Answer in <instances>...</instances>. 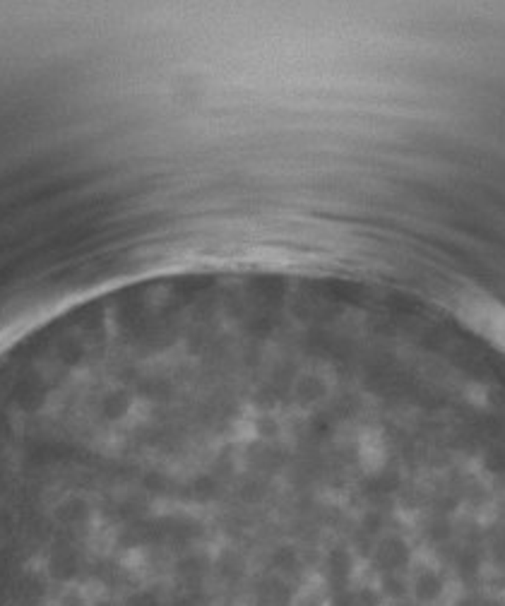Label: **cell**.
Wrapping results in <instances>:
<instances>
[{
    "instance_id": "cell-1",
    "label": "cell",
    "mask_w": 505,
    "mask_h": 606,
    "mask_svg": "<svg viewBox=\"0 0 505 606\" xmlns=\"http://www.w3.org/2000/svg\"><path fill=\"white\" fill-rule=\"evenodd\" d=\"M407 559H409V556H407L404 544H399L397 539H387L385 544H380L378 554H375V563H378L382 571H387V573L402 568L407 563Z\"/></svg>"
},
{
    "instance_id": "cell-2",
    "label": "cell",
    "mask_w": 505,
    "mask_h": 606,
    "mask_svg": "<svg viewBox=\"0 0 505 606\" xmlns=\"http://www.w3.org/2000/svg\"><path fill=\"white\" fill-rule=\"evenodd\" d=\"M414 595H416L421 602H433V599L441 595V583L433 573H419L416 580H414Z\"/></svg>"
},
{
    "instance_id": "cell-3",
    "label": "cell",
    "mask_w": 505,
    "mask_h": 606,
    "mask_svg": "<svg viewBox=\"0 0 505 606\" xmlns=\"http://www.w3.org/2000/svg\"><path fill=\"white\" fill-rule=\"evenodd\" d=\"M385 592H387V595H392V597L404 595V590H402V585H399V580H392V578H385Z\"/></svg>"
}]
</instances>
